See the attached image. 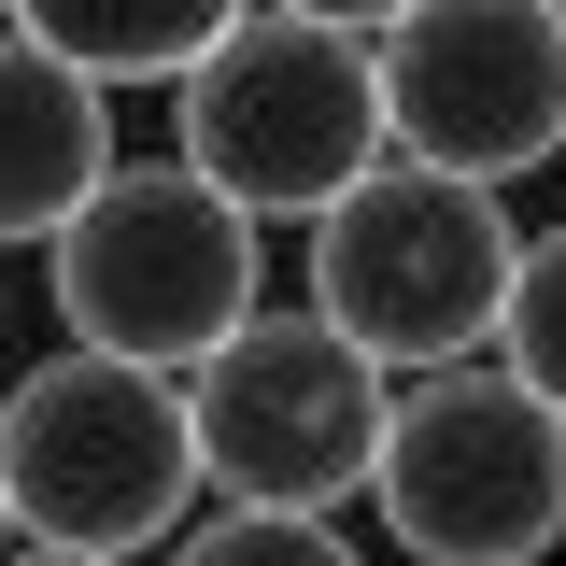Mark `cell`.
Wrapping results in <instances>:
<instances>
[{
    "label": "cell",
    "instance_id": "8",
    "mask_svg": "<svg viewBox=\"0 0 566 566\" xmlns=\"http://www.w3.org/2000/svg\"><path fill=\"white\" fill-rule=\"evenodd\" d=\"M114 170H128L114 156V99L43 57L29 14H0V241H57Z\"/></svg>",
    "mask_w": 566,
    "mask_h": 566
},
{
    "label": "cell",
    "instance_id": "5",
    "mask_svg": "<svg viewBox=\"0 0 566 566\" xmlns=\"http://www.w3.org/2000/svg\"><path fill=\"white\" fill-rule=\"evenodd\" d=\"M368 510L411 566H553L566 553V424L510 368H424L382 411Z\"/></svg>",
    "mask_w": 566,
    "mask_h": 566
},
{
    "label": "cell",
    "instance_id": "3",
    "mask_svg": "<svg viewBox=\"0 0 566 566\" xmlns=\"http://www.w3.org/2000/svg\"><path fill=\"white\" fill-rule=\"evenodd\" d=\"M510 270H524V241H510V199L482 185H439L411 156H382L340 212H312V326H340L382 382L397 368H482L495 326H510Z\"/></svg>",
    "mask_w": 566,
    "mask_h": 566
},
{
    "label": "cell",
    "instance_id": "11",
    "mask_svg": "<svg viewBox=\"0 0 566 566\" xmlns=\"http://www.w3.org/2000/svg\"><path fill=\"white\" fill-rule=\"evenodd\" d=\"M170 566H368L340 524H283V510H212L170 538Z\"/></svg>",
    "mask_w": 566,
    "mask_h": 566
},
{
    "label": "cell",
    "instance_id": "1",
    "mask_svg": "<svg viewBox=\"0 0 566 566\" xmlns=\"http://www.w3.org/2000/svg\"><path fill=\"white\" fill-rule=\"evenodd\" d=\"M368 29L382 14H227V43L170 99V156L227 212H255V227L340 212L397 156L382 142V57H368Z\"/></svg>",
    "mask_w": 566,
    "mask_h": 566
},
{
    "label": "cell",
    "instance_id": "2",
    "mask_svg": "<svg viewBox=\"0 0 566 566\" xmlns=\"http://www.w3.org/2000/svg\"><path fill=\"white\" fill-rule=\"evenodd\" d=\"M43 270H57L71 354H114V368H156V382L212 368V354L270 312V241H255V212H227L185 156H128V170L43 241Z\"/></svg>",
    "mask_w": 566,
    "mask_h": 566
},
{
    "label": "cell",
    "instance_id": "6",
    "mask_svg": "<svg viewBox=\"0 0 566 566\" xmlns=\"http://www.w3.org/2000/svg\"><path fill=\"white\" fill-rule=\"evenodd\" d=\"M382 411H397V382H382L340 326H312V312H255L212 368H185L199 482L227 495V510H283V524H326L340 495H368Z\"/></svg>",
    "mask_w": 566,
    "mask_h": 566
},
{
    "label": "cell",
    "instance_id": "9",
    "mask_svg": "<svg viewBox=\"0 0 566 566\" xmlns=\"http://www.w3.org/2000/svg\"><path fill=\"white\" fill-rule=\"evenodd\" d=\"M29 29H43V57L85 71L99 99H114V85H170V99H185V71L227 43V0H29Z\"/></svg>",
    "mask_w": 566,
    "mask_h": 566
},
{
    "label": "cell",
    "instance_id": "12",
    "mask_svg": "<svg viewBox=\"0 0 566 566\" xmlns=\"http://www.w3.org/2000/svg\"><path fill=\"white\" fill-rule=\"evenodd\" d=\"M0 566H85V553H0Z\"/></svg>",
    "mask_w": 566,
    "mask_h": 566
},
{
    "label": "cell",
    "instance_id": "4",
    "mask_svg": "<svg viewBox=\"0 0 566 566\" xmlns=\"http://www.w3.org/2000/svg\"><path fill=\"white\" fill-rule=\"evenodd\" d=\"M0 510L29 553H85V566L185 538V510H199L185 382L114 368V354H43L0 397Z\"/></svg>",
    "mask_w": 566,
    "mask_h": 566
},
{
    "label": "cell",
    "instance_id": "13",
    "mask_svg": "<svg viewBox=\"0 0 566 566\" xmlns=\"http://www.w3.org/2000/svg\"><path fill=\"white\" fill-rule=\"evenodd\" d=\"M0 538H14V510H0Z\"/></svg>",
    "mask_w": 566,
    "mask_h": 566
},
{
    "label": "cell",
    "instance_id": "7",
    "mask_svg": "<svg viewBox=\"0 0 566 566\" xmlns=\"http://www.w3.org/2000/svg\"><path fill=\"white\" fill-rule=\"evenodd\" d=\"M368 57H382V142L411 170H439V185L510 199L524 170L566 156V14H538V0L382 14Z\"/></svg>",
    "mask_w": 566,
    "mask_h": 566
},
{
    "label": "cell",
    "instance_id": "10",
    "mask_svg": "<svg viewBox=\"0 0 566 566\" xmlns=\"http://www.w3.org/2000/svg\"><path fill=\"white\" fill-rule=\"evenodd\" d=\"M495 368L566 424V227L524 241V270H510V326H495Z\"/></svg>",
    "mask_w": 566,
    "mask_h": 566
}]
</instances>
